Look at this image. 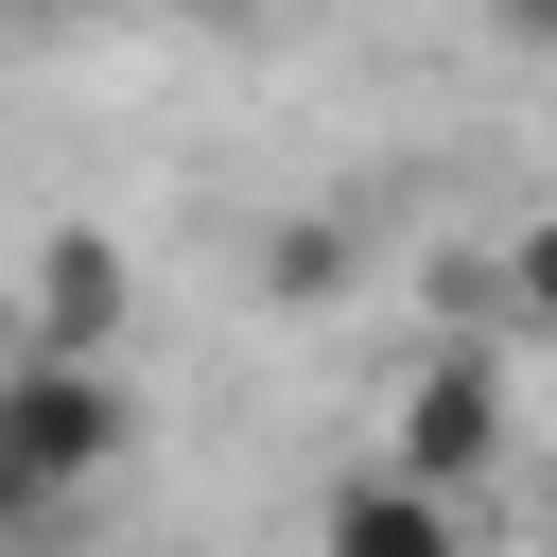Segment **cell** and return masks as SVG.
Returning <instances> with one entry per match:
<instances>
[{
    "label": "cell",
    "instance_id": "6da1fadb",
    "mask_svg": "<svg viewBox=\"0 0 557 557\" xmlns=\"http://www.w3.org/2000/svg\"><path fill=\"white\" fill-rule=\"evenodd\" d=\"M139 453V383L122 366H52V348H17L0 366V505L17 522H52L87 470H122Z\"/></svg>",
    "mask_w": 557,
    "mask_h": 557
},
{
    "label": "cell",
    "instance_id": "7a4b0ae2",
    "mask_svg": "<svg viewBox=\"0 0 557 557\" xmlns=\"http://www.w3.org/2000/svg\"><path fill=\"white\" fill-rule=\"evenodd\" d=\"M487 453H505V348H487V331H453V348H418V366L383 383V470H400V487H435V505H470V487H487Z\"/></svg>",
    "mask_w": 557,
    "mask_h": 557
},
{
    "label": "cell",
    "instance_id": "3957f363",
    "mask_svg": "<svg viewBox=\"0 0 557 557\" xmlns=\"http://www.w3.org/2000/svg\"><path fill=\"white\" fill-rule=\"evenodd\" d=\"M122 331H139L122 244H104V226H52V244H35V313H17V348H52V366H122Z\"/></svg>",
    "mask_w": 557,
    "mask_h": 557
},
{
    "label": "cell",
    "instance_id": "277c9868",
    "mask_svg": "<svg viewBox=\"0 0 557 557\" xmlns=\"http://www.w3.org/2000/svg\"><path fill=\"white\" fill-rule=\"evenodd\" d=\"M313 557H470V505H435V487H400V470H348L331 522H313Z\"/></svg>",
    "mask_w": 557,
    "mask_h": 557
},
{
    "label": "cell",
    "instance_id": "5b68a950",
    "mask_svg": "<svg viewBox=\"0 0 557 557\" xmlns=\"http://www.w3.org/2000/svg\"><path fill=\"white\" fill-rule=\"evenodd\" d=\"M261 296H278V313H313V296H348V226H331V209H296V226H261Z\"/></svg>",
    "mask_w": 557,
    "mask_h": 557
},
{
    "label": "cell",
    "instance_id": "8992f818",
    "mask_svg": "<svg viewBox=\"0 0 557 557\" xmlns=\"http://www.w3.org/2000/svg\"><path fill=\"white\" fill-rule=\"evenodd\" d=\"M487 296H505V331H540V348H557V209H522V226H505Z\"/></svg>",
    "mask_w": 557,
    "mask_h": 557
},
{
    "label": "cell",
    "instance_id": "52a82bcc",
    "mask_svg": "<svg viewBox=\"0 0 557 557\" xmlns=\"http://www.w3.org/2000/svg\"><path fill=\"white\" fill-rule=\"evenodd\" d=\"M540 540H557V470H540Z\"/></svg>",
    "mask_w": 557,
    "mask_h": 557
}]
</instances>
